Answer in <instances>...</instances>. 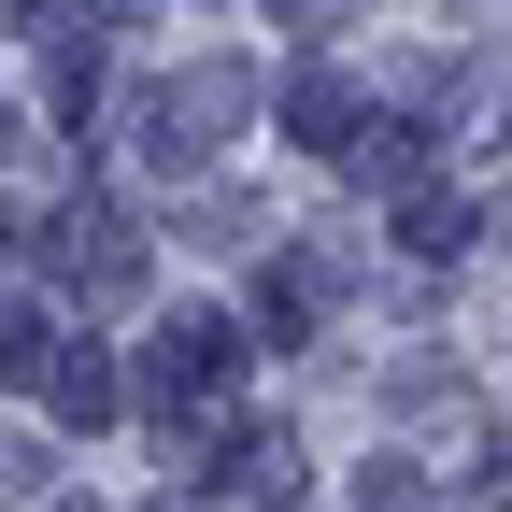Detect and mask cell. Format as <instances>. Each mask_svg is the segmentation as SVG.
I'll return each mask as SVG.
<instances>
[{
  "label": "cell",
  "mask_w": 512,
  "mask_h": 512,
  "mask_svg": "<svg viewBox=\"0 0 512 512\" xmlns=\"http://www.w3.org/2000/svg\"><path fill=\"white\" fill-rule=\"evenodd\" d=\"M214 370H228V328H214V313H185V328L157 342V384L185 399V384H214Z\"/></svg>",
  "instance_id": "1"
},
{
  "label": "cell",
  "mask_w": 512,
  "mask_h": 512,
  "mask_svg": "<svg viewBox=\"0 0 512 512\" xmlns=\"http://www.w3.org/2000/svg\"><path fill=\"white\" fill-rule=\"evenodd\" d=\"M399 242H413V256H470V200H413Z\"/></svg>",
  "instance_id": "2"
},
{
  "label": "cell",
  "mask_w": 512,
  "mask_h": 512,
  "mask_svg": "<svg viewBox=\"0 0 512 512\" xmlns=\"http://www.w3.org/2000/svg\"><path fill=\"white\" fill-rule=\"evenodd\" d=\"M299 143H356V100H342V72H313V86H299Z\"/></svg>",
  "instance_id": "3"
},
{
  "label": "cell",
  "mask_w": 512,
  "mask_h": 512,
  "mask_svg": "<svg viewBox=\"0 0 512 512\" xmlns=\"http://www.w3.org/2000/svg\"><path fill=\"white\" fill-rule=\"evenodd\" d=\"M57 413L100 427V413H114V370H100V356H57Z\"/></svg>",
  "instance_id": "4"
},
{
  "label": "cell",
  "mask_w": 512,
  "mask_h": 512,
  "mask_svg": "<svg viewBox=\"0 0 512 512\" xmlns=\"http://www.w3.org/2000/svg\"><path fill=\"white\" fill-rule=\"evenodd\" d=\"M228 484H242V498H285V484H299V441H242Z\"/></svg>",
  "instance_id": "5"
}]
</instances>
